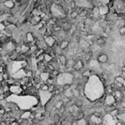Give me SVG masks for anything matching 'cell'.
I'll list each match as a JSON object with an SVG mask.
<instances>
[{
    "instance_id": "1",
    "label": "cell",
    "mask_w": 125,
    "mask_h": 125,
    "mask_svg": "<svg viewBox=\"0 0 125 125\" xmlns=\"http://www.w3.org/2000/svg\"><path fill=\"white\" fill-rule=\"evenodd\" d=\"M96 60L100 65H105V64L109 63V56H108V54L105 53L104 51H101L100 53L96 56Z\"/></svg>"
},
{
    "instance_id": "2",
    "label": "cell",
    "mask_w": 125,
    "mask_h": 125,
    "mask_svg": "<svg viewBox=\"0 0 125 125\" xmlns=\"http://www.w3.org/2000/svg\"><path fill=\"white\" fill-rule=\"evenodd\" d=\"M85 68V61L82 58H76L75 63L73 65V69L75 72H82Z\"/></svg>"
},
{
    "instance_id": "3",
    "label": "cell",
    "mask_w": 125,
    "mask_h": 125,
    "mask_svg": "<svg viewBox=\"0 0 125 125\" xmlns=\"http://www.w3.org/2000/svg\"><path fill=\"white\" fill-rule=\"evenodd\" d=\"M116 102V99L112 94H108L104 96V105L105 106H113Z\"/></svg>"
},
{
    "instance_id": "4",
    "label": "cell",
    "mask_w": 125,
    "mask_h": 125,
    "mask_svg": "<svg viewBox=\"0 0 125 125\" xmlns=\"http://www.w3.org/2000/svg\"><path fill=\"white\" fill-rule=\"evenodd\" d=\"M95 43H96L98 46H100L101 48H103L104 46L106 45V43H107V38H105V37L99 35V36H97V37H96Z\"/></svg>"
},
{
    "instance_id": "5",
    "label": "cell",
    "mask_w": 125,
    "mask_h": 125,
    "mask_svg": "<svg viewBox=\"0 0 125 125\" xmlns=\"http://www.w3.org/2000/svg\"><path fill=\"white\" fill-rule=\"evenodd\" d=\"M2 4H3L4 7L8 10H12L15 7V1L14 0H5V1L2 2Z\"/></svg>"
},
{
    "instance_id": "6",
    "label": "cell",
    "mask_w": 125,
    "mask_h": 125,
    "mask_svg": "<svg viewBox=\"0 0 125 125\" xmlns=\"http://www.w3.org/2000/svg\"><path fill=\"white\" fill-rule=\"evenodd\" d=\"M69 45H70V41L68 40V39H62V40H60L58 42V46L61 50L67 49L69 47Z\"/></svg>"
},
{
    "instance_id": "7",
    "label": "cell",
    "mask_w": 125,
    "mask_h": 125,
    "mask_svg": "<svg viewBox=\"0 0 125 125\" xmlns=\"http://www.w3.org/2000/svg\"><path fill=\"white\" fill-rule=\"evenodd\" d=\"M112 95L114 96L116 101H121L124 98V92H123V90H117L116 89V90H114Z\"/></svg>"
},
{
    "instance_id": "8",
    "label": "cell",
    "mask_w": 125,
    "mask_h": 125,
    "mask_svg": "<svg viewBox=\"0 0 125 125\" xmlns=\"http://www.w3.org/2000/svg\"><path fill=\"white\" fill-rule=\"evenodd\" d=\"M63 106H65V105H64V103L62 102V100H58V101H56L55 104H54V107H55L56 110H59L60 108H62Z\"/></svg>"
},
{
    "instance_id": "9",
    "label": "cell",
    "mask_w": 125,
    "mask_h": 125,
    "mask_svg": "<svg viewBox=\"0 0 125 125\" xmlns=\"http://www.w3.org/2000/svg\"><path fill=\"white\" fill-rule=\"evenodd\" d=\"M48 88H49V85H47L46 83H42V85H41V87H40V89L39 90H41V91H45V92H48Z\"/></svg>"
},
{
    "instance_id": "10",
    "label": "cell",
    "mask_w": 125,
    "mask_h": 125,
    "mask_svg": "<svg viewBox=\"0 0 125 125\" xmlns=\"http://www.w3.org/2000/svg\"><path fill=\"white\" fill-rule=\"evenodd\" d=\"M118 32H119V34L121 36H125V25L120 26V27L118 28Z\"/></svg>"
},
{
    "instance_id": "11",
    "label": "cell",
    "mask_w": 125,
    "mask_h": 125,
    "mask_svg": "<svg viewBox=\"0 0 125 125\" xmlns=\"http://www.w3.org/2000/svg\"><path fill=\"white\" fill-rule=\"evenodd\" d=\"M6 29V25L3 22H0V32H4Z\"/></svg>"
},
{
    "instance_id": "12",
    "label": "cell",
    "mask_w": 125,
    "mask_h": 125,
    "mask_svg": "<svg viewBox=\"0 0 125 125\" xmlns=\"http://www.w3.org/2000/svg\"><path fill=\"white\" fill-rule=\"evenodd\" d=\"M8 125H20V124H19V122L17 120H14V121H11Z\"/></svg>"
},
{
    "instance_id": "13",
    "label": "cell",
    "mask_w": 125,
    "mask_h": 125,
    "mask_svg": "<svg viewBox=\"0 0 125 125\" xmlns=\"http://www.w3.org/2000/svg\"><path fill=\"white\" fill-rule=\"evenodd\" d=\"M14 1H15V2H21L22 0H14Z\"/></svg>"
}]
</instances>
